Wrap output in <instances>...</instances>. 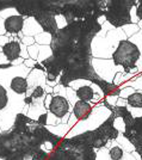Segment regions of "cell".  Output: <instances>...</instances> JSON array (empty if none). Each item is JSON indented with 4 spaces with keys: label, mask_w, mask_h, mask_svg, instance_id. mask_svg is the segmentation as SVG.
Listing matches in <instances>:
<instances>
[{
    "label": "cell",
    "mask_w": 142,
    "mask_h": 160,
    "mask_svg": "<svg viewBox=\"0 0 142 160\" xmlns=\"http://www.w3.org/2000/svg\"><path fill=\"white\" fill-rule=\"evenodd\" d=\"M47 121H48V112H46V113H43L42 116H40V118L37 120V122L40 123L41 126L47 127Z\"/></svg>",
    "instance_id": "4dcf8cb0"
},
{
    "label": "cell",
    "mask_w": 142,
    "mask_h": 160,
    "mask_svg": "<svg viewBox=\"0 0 142 160\" xmlns=\"http://www.w3.org/2000/svg\"><path fill=\"white\" fill-rule=\"evenodd\" d=\"M99 104L106 108L110 112H115L116 116L123 121L124 132L122 134L142 159V116L134 117L128 107L111 105L106 99H103Z\"/></svg>",
    "instance_id": "277c9868"
},
{
    "label": "cell",
    "mask_w": 142,
    "mask_h": 160,
    "mask_svg": "<svg viewBox=\"0 0 142 160\" xmlns=\"http://www.w3.org/2000/svg\"><path fill=\"white\" fill-rule=\"evenodd\" d=\"M48 160H97V151L88 146H73L61 142Z\"/></svg>",
    "instance_id": "52a82bcc"
},
{
    "label": "cell",
    "mask_w": 142,
    "mask_h": 160,
    "mask_svg": "<svg viewBox=\"0 0 142 160\" xmlns=\"http://www.w3.org/2000/svg\"><path fill=\"white\" fill-rule=\"evenodd\" d=\"M0 160H1V159H0Z\"/></svg>",
    "instance_id": "836d02e7"
},
{
    "label": "cell",
    "mask_w": 142,
    "mask_h": 160,
    "mask_svg": "<svg viewBox=\"0 0 142 160\" xmlns=\"http://www.w3.org/2000/svg\"><path fill=\"white\" fill-rule=\"evenodd\" d=\"M13 40V36L12 35H10V33H6V35H4V36H0V47H5L8 42H11V41Z\"/></svg>",
    "instance_id": "484cf974"
},
{
    "label": "cell",
    "mask_w": 142,
    "mask_h": 160,
    "mask_svg": "<svg viewBox=\"0 0 142 160\" xmlns=\"http://www.w3.org/2000/svg\"><path fill=\"white\" fill-rule=\"evenodd\" d=\"M27 85H29V88H34V87L37 86H46V82H47V75L46 73H43L40 69H31V72L27 75Z\"/></svg>",
    "instance_id": "7c38bea8"
},
{
    "label": "cell",
    "mask_w": 142,
    "mask_h": 160,
    "mask_svg": "<svg viewBox=\"0 0 142 160\" xmlns=\"http://www.w3.org/2000/svg\"><path fill=\"white\" fill-rule=\"evenodd\" d=\"M51 41H53V35L44 32V31L35 37V42L38 46H50L51 44Z\"/></svg>",
    "instance_id": "ffe728a7"
},
{
    "label": "cell",
    "mask_w": 142,
    "mask_h": 160,
    "mask_svg": "<svg viewBox=\"0 0 142 160\" xmlns=\"http://www.w3.org/2000/svg\"><path fill=\"white\" fill-rule=\"evenodd\" d=\"M20 58L24 59V61L30 59V55H29V52H27V47L24 46V44H20Z\"/></svg>",
    "instance_id": "83f0119b"
},
{
    "label": "cell",
    "mask_w": 142,
    "mask_h": 160,
    "mask_svg": "<svg viewBox=\"0 0 142 160\" xmlns=\"http://www.w3.org/2000/svg\"><path fill=\"white\" fill-rule=\"evenodd\" d=\"M135 10H136V17L140 20H142V0H137Z\"/></svg>",
    "instance_id": "f546056e"
},
{
    "label": "cell",
    "mask_w": 142,
    "mask_h": 160,
    "mask_svg": "<svg viewBox=\"0 0 142 160\" xmlns=\"http://www.w3.org/2000/svg\"><path fill=\"white\" fill-rule=\"evenodd\" d=\"M31 72L24 63L8 69H0V128L2 132L10 130L18 113L25 105V96H18L10 90V81L17 75L27 78Z\"/></svg>",
    "instance_id": "7a4b0ae2"
},
{
    "label": "cell",
    "mask_w": 142,
    "mask_h": 160,
    "mask_svg": "<svg viewBox=\"0 0 142 160\" xmlns=\"http://www.w3.org/2000/svg\"><path fill=\"white\" fill-rule=\"evenodd\" d=\"M125 152L120 145H114L109 148V157L111 160H123Z\"/></svg>",
    "instance_id": "d6986e66"
},
{
    "label": "cell",
    "mask_w": 142,
    "mask_h": 160,
    "mask_svg": "<svg viewBox=\"0 0 142 160\" xmlns=\"http://www.w3.org/2000/svg\"><path fill=\"white\" fill-rule=\"evenodd\" d=\"M117 118L115 112H111V115L108 117L101 126L95 129L85 132L82 134H79L73 138H65L62 142L67 145L73 146H88L95 148V151H99L101 148H105L110 142L116 141L118 139L121 132L115 127V121Z\"/></svg>",
    "instance_id": "3957f363"
},
{
    "label": "cell",
    "mask_w": 142,
    "mask_h": 160,
    "mask_svg": "<svg viewBox=\"0 0 142 160\" xmlns=\"http://www.w3.org/2000/svg\"><path fill=\"white\" fill-rule=\"evenodd\" d=\"M48 112V110L44 107V99L32 100V103L29 105V111H27V117L31 120L37 121L43 113Z\"/></svg>",
    "instance_id": "9a60e30c"
},
{
    "label": "cell",
    "mask_w": 142,
    "mask_h": 160,
    "mask_svg": "<svg viewBox=\"0 0 142 160\" xmlns=\"http://www.w3.org/2000/svg\"><path fill=\"white\" fill-rule=\"evenodd\" d=\"M20 44L22 43L11 41V42L7 43L5 47H2V53L6 56V59L8 60L10 63L18 60L20 58Z\"/></svg>",
    "instance_id": "5bb4252c"
},
{
    "label": "cell",
    "mask_w": 142,
    "mask_h": 160,
    "mask_svg": "<svg viewBox=\"0 0 142 160\" xmlns=\"http://www.w3.org/2000/svg\"><path fill=\"white\" fill-rule=\"evenodd\" d=\"M25 97H30L32 100H38V99H46L47 98V93L44 91V88L42 86H37L34 88H29L27 90Z\"/></svg>",
    "instance_id": "ac0fdd59"
},
{
    "label": "cell",
    "mask_w": 142,
    "mask_h": 160,
    "mask_svg": "<svg viewBox=\"0 0 142 160\" xmlns=\"http://www.w3.org/2000/svg\"><path fill=\"white\" fill-rule=\"evenodd\" d=\"M10 90L18 96H25L29 90L27 78L22 77V75H17V77L12 78L10 81Z\"/></svg>",
    "instance_id": "8fae6325"
},
{
    "label": "cell",
    "mask_w": 142,
    "mask_h": 160,
    "mask_svg": "<svg viewBox=\"0 0 142 160\" xmlns=\"http://www.w3.org/2000/svg\"><path fill=\"white\" fill-rule=\"evenodd\" d=\"M25 17L22 14H17V16H12L10 18L5 19V29L6 32L12 35V36H17L18 33L23 31L24 28V23H25Z\"/></svg>",
    "instance_id": "30bf717a"
},
{
    "label": "cell",
    "mask_w": 142,
    "mask_h": 160,
    "mask_svg": "<svg viewBox=\"0 0 142 160\" xmlns=\"http://www.w3.org/2000/svg\"><path fill=\"white\" fill-rule=\"evenodd\" d=\"M27 52H29V55H30V59L37 61L38 60V54H40V46L37 43H35L32 46L27 47Z\"/></svg>",
    "instance_id": "7402d4cb"
},
{
    "label": "cell",
    "mask_w": 142,
    "mask_h": 160,
    "mask_svg": "<svg viewBox=\"0 0 142 160\" xmlns=\"http://www.w3.org/2000/svg\"><path fill=\"white\" fill-rule=\"evenodd\" d=\"M93 104L87 103V102H82V100H78L73 107V111L72 113L74 115V117L78 120V122H82L86 121L93 112Z\"/></svg>",
    "instance_id": "9c48e42d"
},
{
    "label": "cell",
    "mask_w": 142,
    "mask_h": 160,
    "mask_svg": "<svg viewBox=\"0 0 142 160\" xmlns=\"http://www.w3.org/2000/svg\"><path fill=\"white\" fill-rule=\"evenodd\" d=\"M12 6H13V0H0V12Z\"/></svg>",
    "instance_id": "4316f807"
},
{
    "label": "cell",
    "mask_w": 142,
    "mask_h": 160,
    "mask_svg": "<svg viewBox=\"0 0 142 160\" xmlns=\"http://www.w3.org/2000/svg\"><path fill=\"white\" fill-rule=\"evenodd\" d=\"M127 99V107L134 108V109H142V92H133L128 96Z\"/></svg>",
    "instance_id": "e0dca14e"
},
{
    "label": "cell",
    "mask_w": 142,
    "mask_h": 160,
    "mask_svg": "<svg viewBox=\"0 0 142 160\" xmlns=\"http://www.w3.org/2000/svg\"><path fill=\"white\" fill-rule=\"evenodd\" d=\"M54 116H56L59 120H63L65 117L71 116L73 111V107L71 105V103L68 102L66 97L62 96H53L51 104L48 109Z\"/></svg>",
    "instance_id": "ba28073f"
},
{
    "label": "cell",
    "mask_w": 142,
    "mask_h": 160,
    "mask_svg": "<svg viewBox=\"0 0 142 160\" xmlns=\"http://www.w3.org/2000/svg\"><path fill=\"white\" fill-rule=\"evenodd\" d=\"M141 58L140 48L136 46L133 41L130 40H122L115 52L112 53L111 60L115 63L116 67L123 68V73L130 74L133 73L137 68V61Z\"/></svg>",
    "instance_id": "8992f818"
},
{
    "label": "cell",
    "mask_w": 142,
    "mask_h": 160,
    "mask_svg": "<svg viewBox=\"0 0 142 160\" xmlns=\"http://www.w3.org/2000/svg\"><path fill=\"white\" fill-rule=\"evenodd\" d=\"M35 43H36V42H35V37L24 36V37L22 38V44H24V46H27V47H30V46H32Z\"/></svg>",
    "instance_id": "f1b7e54d"
},
{
    "label": "cell",
    "mask_w": 142,
    "mask_h": 160,
    "mask_svg": "<svg viewBox=\"0 0 142 160\" xmlns=\"http://www.w3.org/2000/svg\"><path fill=\"white\" fill-rule=\"evenodd\" d=\"M51 56H53V50H51L50 46H40V54H38V60H37V62L42 63L43 61L48 60Z\"/></svg>",
    "instance_id": "44dd1931"
},
{
    "label": "cell",
    "mask_w": 142,
    "mask_h": 160,
    "mask_svg": "<svg viewBox=\"0 0 142 160\" xmlns=\"http://www.w3.org/2000/svg\"><path fill=\"white\" fill-rule=\"evenodd\" d=\"M36 63H37V61L32 60V59H27V60L24 61V65H25L27 68H30V69H34Z\"/></svg>",
    "instance_id": "1f68e13d"
},
{
    "label": "cell",
    "mask_w": 142,
    "mask_h": 160,
    "mask_svg": "<svg viewBox=\"0 0 142 160\" xmlns=\"http://www.w3.org/2000/svg\"><path fill=\"white\" fill-rule=\"evenodd\" d=\"M17 14H19L18 11L12 6V7H8V8L2 10V11L0 12V17H1L2 19H7V18H10V17H12V16H17Z\"/></svg>",
    "instance_id": "603a6c76"
},
{
    "label": "cell",
    "mask_w": 142,
    "mask_h": 160,
    "mask_svg": "<svg viewBox=\"0 0 142 160\" xmlns=\"http://www.w3.org/2000/svg\"><path fill=\"white\" fill-rule=\"evenodd\" d=\"M103 14H95L86 19L75 20L53 35V58L61 71L59 85L68 87L76 80H86L98 86L105 97H120L122 88L108 82L97 74L92 65V42L101 31L99 19Z\"/></svg>",
    "instance_id": "6da1fadb"
},
{
    "label": "cell",
    "mask_w": 142,
    "mask_h": 160,
    "mask_svg": "<svg viewBox=\"0 0 142 160\" xmlns=\"http://www.w3.org/2000/svg\"><path fill=\"white\" fill-rule=\"evenodd\" d=\"M55 20H56V24H57V28H59V30L63 29V28L67 25V20H66V18H65L63 16H61V14H57V16H55Z\"/></svg>",
    "instance_id": "d4e9b609"
},
{
    "label": "cell",
    "mask_w": 142,
    "mask_h": 160,
    "mask_svg": "<svg viewBox=\"0 0 142 160\" xmlns=\"http://www.w3.org/2000/svg\"><path fill=\"white\" fill-rule=\"evenodd\" d=\"M136 0H106L104 17L114 29H121L133 24L131 10L136 6Z\"/></svg>",
    "instance_id": "5b68a950"
},
{
    "label": "cell",
    "mask_w": 142,
    "mask_h": 160,
    "mask_svg": "<svg viewBox=\"0 0 142 160\" xmlns=\"http://www.w3.org/2000/svg\"><path fill=\"white\" fill-rule=\"evenodd\" d=\"M91 85H85V86L80 87V88H78L75 91L78 99L82 100V102H87V103H92L93 102L95 96V91L93 90V87L91 86Z\"/></svg>",
    "instance_id": "2e32d148"
},
{
    "label": "cell",
    "mask_w": 142,
    "mask_h": 160,
    "mask_svg": "<svg viewBox=\"0 0 142 160\" xmlns=\"http://www.w3.org/2000/svg\"><path fill=\"white\" fill-rule=\"evenodd\" d=\"M61 124V120H59L56 116H54L53 113L48 110V121H47V126H51V127H55V126H59Z\"/></svg>",
    "instance_id": "cb8c5ba5"
},
{
    "label": "cell",
    "mask_w": 142,
    "mask_h": 160,
    "mask_svg": "<svg viewBox=\"0 0 142 160\" xmlns=\"http://www.w3.org/2000/svg\"><path fill=\"white\" fill-rule=\"evenodd\" d=\"M24 36H29V37H36L37 35L43 32V29L38 24V22L35 19L34 17H29L25 19L24 23V28H23V31Z\"/></svg>",
    "instance_id": "4fadbf2b"
},
{
    "label": "cell",
    "mask_w": 142,
    "mask_h": 160,
    "mask_svg": "<svg viewBox=\"0 0 142 160\" xmlns=\"http://www.w3.org/2000/svg\"><path fill=\"white\" fill-rule=\"evenodd\" d=\"M6 29H5V19H2L0 17V36H4L6 35Z\"/></svg>",
    "instance_id": "d6a6232c"
}]
</instances>
